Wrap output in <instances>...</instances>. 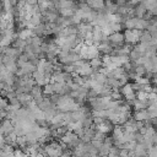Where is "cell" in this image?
Masks as SVG:
<instances>
[{"mask_svg": "<svg viewBox=\"0 0 157 157\" xmlns=\"http://www.w3.org/2000/svg\"><path fill=\"white\" fill-rule=\"evenodd\" d=\"M141 33H142V31H140V29H126L124 32V42H126L128 44L135 45L140 42Z\"/></svg>", "mask_w": 157, "mask_h": 157, "instance_id": "1", "label": "cell"}, {"mask_svg": "<svg viewBox=\"0 0 157 157\" xmlns=\"http://www.w3.org/2000/svg\"><path fill=\"white\" fill-rule=\"evenodd\" d=\"M44 152H45V155L49 156V157H60V155L63 153V148L60 147L59 144L52 142V144H48V145L44 147Z\"/></svg>", "mask_w": 157, "mask_h": 157, "instance_id": "2", "label": "cell"}, {"mask_svg": "<svg viewBox=\"0 0 157 157\" xmlns=\"http://www.w3.org/2000/svg\"><path fill=\"white\" fill-rule=\"evenodd\" d=\"M108 42L114 47H120L124 44V33L121 32H113L108 36Z\"/></svg>", "mask_w": 157, "mask_h": 157, "instance_id": "3", "label": "cell"}, {"mask_svg": "<svg viewBox=\"0 0 157 157\" xmlns=\"http://www.w3.org/2000/svg\"><path fill=\"white\" fill-rule=\"evenodd\" d=\"M132 119L137 120V121H146L150 119V114L147 112V109H141V110H135L132 113Z\"/></svg>", "mask_w": 157, "mask_h": 157, "instance_id": "4", "label": "cell"}, {"mask_svg": "<svg viewBox=\"0 0 157 157\" xmlns=\"http://www.w3.org/2000/svg\"><path fill=\"white\" fill-rule=\"evenodd\" d=\"M34 34H33V32H32V29L31 28H22L18 33H17V38H20V39H23V40H28L29 38H32Z\"/></svg>", "mask_w": 157, "mask_h": 157, "instance_id": "5", "label": "cell"}, {"mask_svg": "<svg viewBox=\"0 0 157 157\" xmlns=\"http://www.w3.org/2000/svg\"><path fill=\"white\" fill-rule=\"evenodd\" d=\"M88 63H90L91 67L93 69V71H98V70H99V69L103 66V63H102V58H99V56H96V58L91 59Z\"/></svg>", "mask_w": 157, "mask_h": 157, "instance_id": "6", "label": "cell"}, {"mask_svg": "<svg viewBox=\"0 0 157 157\" xmlns=\"http://www.w3.org/2000/svg\"><path fill=\"white\" fill-rule=\"evenodd\" d=\"M147 103L146 102H142V101H139L137 98L136 99H134V102H132V108H134V110H141V109H147Z\"/></svg>", "mask_w": 157, "mask_h": 157, "instance_id": "7", "label": "cell"}, {"mask_svg": "<svg viewBox=\"0 0 157 157\" xmlns=\"http://www.w3.org/2000/svg\"><path fill=\"white\" fill-rule=\"evenodd\" d=\"M147 26H148V22H147V20L146 18H137V21H136V26H135V29H140V31H145L146 28H147Z\"/></svg>", "mask_w": 157, "mask_h": 157, "instance_id": "8", "label": "cell"}, {"mask_svg": "<svg viewBox=\"0 0 157 157\" xmlns=\"http://www.w3.org/2000/svg\"><path fill=\"white\" fill-rule=\"evenodd\" d=\"M54 93V90H53V83L49 82L47 85H44V88H43V94H47V96H52Z\"/></svg>", "mask_w": 157, "mask_h": 157, "instance_id": "9", "label": "cell"}, {"mask_svg": "<svg viewBox=\"0 0 157 157\" xmlns=\"http://www.w3.org/2000/svg\"><path fill=\"white\" fill-rule=\"evenodd\" d=\"M107 157H120L119 156V148L118 147H110L109 153L107 155Z\"/></svg>", "mask_w": 157, "mask_h": 157, "instance_id": "10", "label": "cell"}, {"mask_svg": "<svg viewBox=\"0 0 157 157\" xmlns=\"http://www.w3.org/2000/svg\"><path fill=\"white\" fill-rule=\"evenodd\" d=\"M7 105H9V104H7V101L0 96V110H2V109H5V110H6Z\"/></svg>", "mask_w": 157, "mask_h": 157, "instance_id": "11", "label": "cell"}, {"mask_svg": "<svg viewBox=\"0 0 157 157\" xmlns=\"http://www.w3.org/2000/svg\"><path fill=\"white\" fill-rule=\"evenodd\" d=\"M0 157H15V153L13 152H1V155H0Z\"/></svg>", "mask_w": 157, "mask_h": 157, "instance_id": "12", "label": "cell"}, {"mask_svg": "<svg viewBox=\"0 0 157 157\" xmlns=\"http://www.w3.org/2000/svg\"><path fill=\"white\" fill-rule=\"evenodd\" d=\"M25 4L28 6H36L37 5V0H25Z\"/></svg>", "mask_w": 157, "mask_h": 157, "instance_id": "13", "label": "cell"}, {"mask_svg": "<svg viewBox=\"0 0 157 157\" xmlns=\"http://www.w3.org/2000/svg\"><path fill=\"white\" fill-rule=\"evenodd\" d=\"M4 152H13V150H12L11 146H5L4 147Z\"/></svg>", "mask_w": 157, "mask_h": 157, "instance_id": "14", "label": "cell"}, {"mask_svg": "<svg viewBox=\"0 0 157 157\" xmlns=\"http://www.w3.org/2000/svg\"><path fill=\"white\" fill-rule=\"evenodd\" d=\"M4 141H5V139H4L2 134H0V145H2V144H4Z\"/></svg>", "mask_w": 157, "mask_h": 157, "instance_id": "15", "label": "cell"}, {"mask_svg": "<svg viewBox=\"0 0 157 157\" xmlns=\"http://www.w3.org/2000/svg\"><path fill=\"white\" fill-rule=\"evenodd\" d=\"M60 157H71V156H70L69 153H61V155H60Z\"/></svg>", "mask_w": 157, "mask_h": 157, "instance_id": "16", "label": "cell"}, {"mask_svg": "<svg viewBox=\"0 0 157 157\" xmlns=\"http://www.w3.org/2000/svg\"><path fill=\"white\" fill-rule=\"evenodd\" d=\"M75 157H85V156H75Z\"/></svg>", "mask_w": 157, "mask_h": 157, "instance_id": "17", "label": "cell"}]
</instances>
